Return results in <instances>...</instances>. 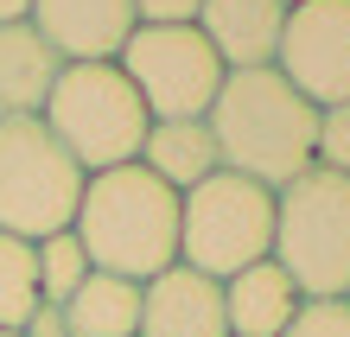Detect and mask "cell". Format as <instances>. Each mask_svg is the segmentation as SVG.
<instances>
[{"label":"cell","mask_w":350,"mask_h":337,"mask_svg":"<svg viewBox=\"0 0 350 337\" xmlns=\"http://www.w3.org/2000/svg\"><path fill=\"white\" fill-rule=\"evenodd\" d=\"M299 286L286 280V267L267 255L255 267H242L236 280H223V319H230V337H280L299 312Z\"/></svg>","instance_id":"obj_13"},{"label":"cell","mask_w":350,"mask_h":337,"mask_svg":"<svg viewBox=\"0 0 350 337\" xmlns=\"http://www.w3.org/2000/svg\"><path fill=\"white\" fill-rule=\"evenodd\" d=\"M57 70H64V57H57L26 19H19V26H0V121L45 115Z\"/></svg>","instance_id":"obj_12"},{"label":"cell","mask_w":350,"mask_h":337,"mask_svg":"<svg viewBox=\"0 0 350 337\" xmlns=\"http://www.w3.org/2000/svg\"><path fill=\"white\" fill-rule=\"evenodd\" d=\"M312 165L350 178V102L338 109H319V140H312Z\"/></svg>","instance_id":"obj_18"},{"label":"cell","mask_w":350,"mask_h":337,"mask_svg":"<svg viewBox=\"0 0 350 337\" xmlns=\"http://www.w3.org/2000/svg\"><path fill=\"white\" fill-rule=\"evenodd\" d=\"M280 7H299V0H280Z\"/></svg>","instance_id":"obj_23"},{"label":"cell","mask_w":350,"mask_h":337,"mask_svg":"<svg viewBox=\"0 0 350 337\" xmlns=\"http://www.w3.org/2000/svg\"><path fill=\"white\" fill-rule=\"evenodd\" d=\"M274 255V191L242 172H211L178 198V261L204 280H236Z\"/></svg>","instance_id":"obj_5"},{"label":"cell","mask_w":350,"mask_h":337,"mask_svg":"<svg viewBox=\"0 0 350 337\" xmlns=\"http://www.w3.org/2000/svg\"><path fill=\"white\" fill-rule=\"evenodd\" d=\"M204 121H211L223 172H242V178L267 185V191L293 185L306 165H312L319 109L274 64H267V70H230Z\"/></svg>","instance_id":"obj_1"},{"label":"cell","mask_w":350,"mask_h":337,"mask_svg":"<svg viewBox=\"0 0 350 337\" xmlns=\"http://www.w3.org/2000/svg\"><path fill=\"white\" fill-rule=\"evenodd\" d=\"M147 172L166 185V191H198L211 172H223L217 165V140H211V121H153L147 140H140V159Z\"/></svg>","instance_id":"obj_14"},{"label":"cell","mask_w":350,"mask_h":337,"mask_svg":"<svg viewBox=\"0 0 350 337\" xmlns=\"http://www.w3.org/2000/svg\"><path fill=\"white\" fill-rule=\"evenodd\" d=\"M274 70L312 109L350 102V0H299V7H286Z\"/></svg>","instance_id":"obj_8"},{"label":"cell","mask_w":350,"mask_h":337,"mask_svg":"<svg viewBox=\"0 0 350 337\" xmlns=\"http://www.w3.org/2000/svg\"><path fill=\"white\" fill-rule=\"evenodd\" d=\"M134 337H230L223 319V286L172 261L140 286V331Z\"/></svg>","instance_id":"obj_10"},{"label":"cell","mask_w":350,"mask_h":337,"mask_svg":"<svg viewBox=\"0 0 350 337\" xmlns=\"http://www.w3.org/2000/svg\"><path fill=\"white\" fill-rule=\"evenodd\" d=\"M19 337H70V331H64V312H57V306H38Z\"/></svg>","instance_id":"obj_21"},{"label":"cell","mask_w":350,"mask_h":337,"mask_svg":"<svg viewBox=\"0 0 350 337\" xmlns=\"http://www.w3.org/2000/svg\"><path fill=\"white\" fill-rule=\"evenodd\" d=\"M70 236L83 242L96 273L147 286L178 261V191H166L147 165H115L83 185Z\"/></svg>","instance_id":"obj_2"},{"label":"cell","mask_w":350,"mask_h":337,"mask_svg":"<svg viewBox=\"0 0 350 337\" xmlns=\"http://www.w3.org/2000/svg\"><path fill=\"white\" fill-rule=\"evenodd\" d=\"M83 172L77 159L45 134V121H0V236L45 242L77 223L83 204Z\"/></svg>","instance_id":"obj_6"},{"label":"cell","mask_w":350,"mask_h":337,"mask_svg":"<svg viewBox=\"0 0 350 337\" xmlns=\"http://www.w3.org/2000/svg\"><path fill=\"white\" fill-rule=\"evenodd\" d=\"M26 13H32V0H0V26H19Z\"/></svg>","instance_id":"obj_22"},{"label":"cell","mask_w":350,"mask_h":337,"mask_svg":"<svg viewBox=\"0 0 350 337\" xmlns=\"http://www.w3.org/2000/svg\"><path fill=\"white\" fill-rule=\"evenodd\" d=\"M0 337H19V331H0Z\"/></svg>","instance_id":"obj_24"},{"label":"cell","mask_w":350,"mask_h":337,"mask_svg":"<svg viewBox=\"0 0 350 337\" xmlns=\"http://www.w3.org/2000/svg\"><path fill=\"white\" fill-rule=\"evenodd\" d=\"M274 261L299 299H350V178L306 165L274 191Z\"/></svg>","instance_id":"obj_4"},{"label":"cell","mask_w":350,"mask_h":337,"mask_svg":"<svg viewBox=\"0 0 350 337\" xmlns=\"http://www.w3.org/2000/svg\"><path fill=\"white\" fill-rule=\"evenodd\" d=\"M115 70L134 83L140 109L153 121H204L223 77H230L198 26H134Z\"/></svg>","instance_id":"obj_7"},{"label":"cell","mask_w":350,"mask_h":337,"mask_svg":"<svg viewBox=\"0 0 350 337\" xmlns=\"http://www.w3.org/2000/svg\"><path fill=\"white\" fill-rule=\"evenodd\" d=\"M45 306L38 299V255L32 242L0 236V331H26V319Z\"/></svg>","instance_id":"obj_16"},{"label":"cell","mask_w":350,"mask_h":337,"mask_svg":"<svg viewBox=\"0 0 350 337\" xmlns=\"http://www.w3.org/2000/svg\"><path fill=\"white\" fill-rule=\"evenodd\" d=\"M57 312H64L70 337H134L140 331V286L115 280V273H90Z\"/></svg>","instance_id":"obj_15"},{"label":"cell","mask_w":350,"mask_h":337,"mask_svg":"<svg viewBox=\"0 0 350 337\" xmlns=\"http://www.w3.org/2000/svg\"><path fill=\"white\" fill-rule=\"evenodd\" d=\"M32 255H38V299H45V306H64L70 293L96 273L90 255H83V242H77L70 229H57V236L32 242Z\"/></svg>","instance_id":"obj_17"},{"label":"cell","mask_w":350,"mask_h":337,"mask_svg":"<svg viewBox=\"0 0 350 337\" xmlns=\"http://www.w3.org/2000/svg\"><path fill=\"white\" fill-rule=\"evenodd\" d=\"M38 121H45V134L77 159L83 178L115 172V165H134L140 140H147V128H153V115L140 109L134 83L115 64H64Z\"/></svg>","instance_id":"obj_3"},{"label":"cell","mask_w":350,"mask_h":337,"mask_svg":"<svg viewBox=\"0 0 350 337\" xmlns=\"http://www.w3.org/2000/svg\"><path fill=\"white\" fill-rule=\"evenodd\" d=\"M26 26L64 64H115L140 19H134V0H32Z\"/></svg>","instance_id":"obj_9"},{"label":"cell","mask_w":350,"mask_h":337,"mask_svg":"<svg viewBox=\"0 0 350 337\" xmlns=\"http://www.w3.org/2000/svg\"><path fill=\"white\" fill-rule=\"evenodd\" d=\"M198 7L204 0H134V19L140 26H198Z\"/></svg>","instance_id":"obj_20"},{"label":"cell","mask_w":350,"mask_h":337,"mask_svg":"<svg viewBox=\"0 0 350 337\" xmlns=\"http://www.w3.org/2000/svg\"><path fill=\"white\" fill-rule=\"evenodd\" d=\"M280 337H350V299H306Z\"/></svg>","instance_id":"obj_19"},{"label":"cell","mask_w":350,"mask_h":337,"mask_svg":"<svg viewBox=\"0 0 350 337\" xmlns=\"http://www.w3.org/2000/svg\"><path fill=\"white\" fill-rule=\"evenodd\" d=\"M280 26H286L280 0H204L198 7V32L211 38L223 70H267L280 51Z\"/></svg>","instance_id":"obj_11"}]
</instances>
